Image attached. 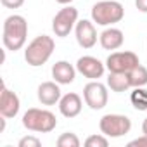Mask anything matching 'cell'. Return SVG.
I'll return each instance as SVG.
<instances>
[{
  "instance_id": "obj_7",
  "label": "cell",
  "mask_w": 147,
  "mask_h": 147,
  "mask_svg": "<svg viewBox=\"0 0 147 147\" xmlns=\"http://www.w3.org/2000/svg\"><path fill=\"white\" fill-rule=\"evenodd\" d=\"M83 99L90 109L100 111L107 106V87L102 85L99 80H90V83H87L83 88Z\"/></svg>"
},
{
  "instance_id": "obj_14",
  "label": "cell",
  "mask_w": 147,
  "mask_h": 147,
  "mask_svg": "<svg viewBox=\"0 0 147 147\" xmlns=\"http://www.w3.org/2000/svg\"><path fill=\"white\" fill-rule=\"evenodd\" d=\"M36 95H38V100H40L43 106L59 104V100H61V97H62L57 82H43V83H40Z\"/></svg>"
},
{
  "instance_id": "obj_23",
  "label": "cell",
  "mask_w": 147,
  "mask_h": 147,
  "mask_svg": "<svg viewBox=\"0 0 147 147\" xmlns=\"http://www.w3.org/2000/svg\"><path fill=\"white\" fill-rule=\"evenodd\" d=\"M128 145L130 147H147V135H142V137H138L135 140H130Z\"/></svg>"
},
{
  "instance_id": "obj_22",
  "label": "cell",
  "mask_w": 147,
  "mask_h": 147,
  "mask_svg": "<svg viewBox=\"0 0 147 147\" xmlns=\"http://www.w3.org/2000/svg\"><path fill=\"white\" fill-rule=\"evenodd\" d=\"M0 2H2V5L5 9H19L24 5L26 0H0Z\"/></svg>"
},
{
  "instance_id": "obj_10",
  "label": "cell",
  "mask_w": 147,
  "mask_h": 147,
  "mask_svg": "<svg viewBox=\"0 0 147 147\" xmlns=\"http://www.w3.org/2000/svg\"><path fill=\"white\" fill-rule=\"evenodd\" d=\"M75 36L82 49H92L97 43V30L92 21L82 19L75 26Z\"/></svg>"
},
{
  "instance_id": "obj_12",
  "label": "cell",
  "mask_w": 147,
  "mask_h": 147,
  "mask_svg": "<svg viewBox=\"0 0 147 147\" xmlns=\"http://www.w3.org/2000/svg\"><path fill=\"white\" fill-rule=\"evenodd\" d=\"M82 107H83V100L75 92H69V94L62 95L59 100V111L64 118H76L82 113Z\"/></svg>"
},
{
  "instance_id": "obj_20",
  "label": "cell",
  "mask_w": 147,
  "mask_h": 147,
  "mask_svg": "<svg viewBox=\"0 0 147 147\" xmlns=\"http://www.w3.org/2000/svg\"><path fill=\"white\" fill-rule=\"evenodd\" d=\"M109 137H106L104 133H95V135H90V137H87V140H85V145L87 147H107L109 145V140H107Z\"/></svg>"
},
{
  "instance_id": "obj_1",
  "label": "cell",
  "mask_w": 147,
  "mask_h": 147,
  "mask_svg": "<svg viewBox=\"0 0 147 147\" xmlns=\"http://www.w3.org/2000/svg\"><path fill=\"white\" fill-rule=\"evenodd\" d=\"M28 36V23L23 16L12 14L4 21V33H2V42L7 50L18 52L24 47Z\"/></svg>"
},
{
  "instance_id": "obj_26",
  "label": "cell",
  "mask_w": 147,
  "mask_h": 147,
  "mask_svg": "<svg viewBox=\"0 0 147 147\" xmlns=\"http://www.w3.org/2000/svg\"><path fill=\"white\" fill-rule=\"evenodd\" d=\"M55 2H57V4H61V5H69L73 0H55Z\"/></svg>"
},
{
  "instance_id": "obj_4",
  "label": "cell",
  "mask_w": 147,
  "mask_h": 147,
  "mask_svg": "<svg viewBox=\"0 0 147 147\" xmlns=\"http://www.w3.org/2000/svg\"><path fill=\"white\" fill-rule=\"evenodd\" d=\"M125 18V7L116 0H100L92 7V21L99 26H113Z\"/></svg>"
},
{
  "instance_id": "obj_3",
  "label": "cell",
  "mask_w": 147,
  "mask_h": 147,
  "mask_svg": "<svg viewBox=\"0 0 147 147\" xmlns=\"http://www.w3.org/2000/svg\"><path fill=\"white\" fill-rule=\"evenodd\" d=\"M23 126L30 131L36 133H50L57 126V118L54 113L47 109L31 107L23 114Z\"/></svg>"
},
{
  "instance_id": "obj_9",
  "label": "cell",
  "mask_w": 147,
  "mask_h": 147,
  "mask_svg": "<svg viewBox=\"0 0 147 147\" xmlns=\"http://www.w3.org/2000/svg\"><path fill=\"white\" fill-rule=\"evenodd\" d=\"M76 69L88 80H99L102 78L104 71H106V64H102L94 55H83L76 61Z\"/></svg>"
},
{
  "instance_id": "obj_2",
  "label": "cell",
  "mask_w": 147,
  "mask_h": 147,
  "mask_svg": "<svg viewBox=\"0 0 147 147\" xmlns=\"http://www.w3.org/2000/svg\"><path fill=\"white\" fill-rule=\"evenodd\" d=\"M54 49H55V42L52 36L38 35L36 38H33L28 43V47L24 50V61L33 67L43 66L54 54Z\"/></svg>"
},
{
  "instance_id": "obj_16",
  "label": "cell",
  "mask_w": 147,
  "mask_h": 147,
  "mask_svg": "<svg viewBox=\"0 0 147 147\" xmlns=\"http://www.w3.org/2000/svg\"><path fill=\"white\" fill-rule=\"evenodd\" d=\"M107 87L113 92H118V94L126 92L128 88H131L126 73H109V76H107Z\"/></svg>"
},
{
  "instance_id": "obj_8",
  "label": "cell",
  "mask_w": 147,
  "mask_h": 147,
  "mask_svg": "<svg viewBox=\"0 0 147 147\" xmlns=\"http://www.w3.org/2000/svg\"><path fill=\"white\" fill-rule=\"evenodd\" d=\"M137 64H140L138 55L135 52L130 50H123V52H113L107 59H106V67L109 73H128L130 69H133Z\"/></svg>"
},
{
  "instance_id": "obj_5",
  "label": "cell",
  "mask_w": 147,
  "mask_h": 147,
  "mask_svg": "<svg viewBox=\"0 0 147 147\" xmlns=\"http://www.w3.org/2000/svg\"><path fill=\"white\" fill-rule=\"evenodd\" d=\"M100 133H104L109 138H119L130 133L131 130V119L125 114H106L99 121Z\"/></svg>"
},
{
  "instance_id": "obj_17",
  "label": "cell",
  "mask_w": 147,
  "mask_h": 147,
  "mask_svg": "<svg viewBox=\"0 0 147 147\" xmlns=\"http://www.w3.org/2000/svg\"><path fill=\"white\" fill-rule=\"evenodd\" d=\"M128 80H130V85L135 88V87H145L147 85V67H144L142 64H137L133 69H130L128 73Z\"/></svg>"
},
{
  "instance_id": "obj_6",
  "label": "cell",
  "mask_w": 147,
  "mask_h": 147,
  "mask_svg": "<svg viewBox=\"0 0 147 147\" xmlns=\"http://www.w3.org/2000/svg\"><path fill=\"white\" fill-rule=\"evenodd\" d=\"M78 23V9L71 7V5H66L62 7L55 16H54V21H52V30L55 33V36L59 38H66L71 30L76 26Z\"/></svg>"
},
{
  "instance_id": "obj_21",
  "label": "cell",
  "mask_w": 147,
  "mask_h": 147,
  "mask_svg": "<svg viewBox=\"0 0 147 147\" xmlns=\"http://www.w3.org/2000/svg\"><path fill=\"white\" fill-rule=\"evenodd\" d=\"M18 145H19V147H40L42 142H40V138H36V137H33V135H26V137H23V138L19 140Z\"/></svg>"
},
{
  "instance_id": "obj_15",
  "label": "cell",
  "mask_w": 147,
  "mask_h": 147,
  "mask_svg": "<svg viewBox=\"0 0 147 147\" xmlns=\"http://www.w3.org/2000/svg\"><path fill=\"white\" fill-rule=\"evenodd\" d=\"M99 42H100L102 49H106V50H116V49H119V47L123 45L125 35H123L121 30L111 26V28H106V30L99 35Z\"/></svg>"
},
{
  "instance_id": "obj_13",
  "label": "cell",
  "mask_w": 147,
  "mask_h": 147,
  "mask_svg": "<svg viewBox=\"0 0 147 147\" xmlns=\"http://www.w3.org/2000/svg\"><path fill=\"white\" fill-rule=\"evenodd\" d=\"M76 71L78 69L73 66V64H69L67 61H57L52 66V78L59 85H69V83L75 82Z\"/></svg>"
},
{
  "instance_id": "obj_25",
  "label": "cell",
  "mask_w": 147,
  "mask_h": 147,
  "mask_svg": "<svg viewBox=\"0 0 147 147\" xmlns=\"http://www.w3.org/2000/svg\"><path fill=\"white\" fill-rule=\"evenodd\" d=\"M142 133L144 135H147V118L144 119V123H142Z\"/></svg>"
},
{
  "instance_id": "obj_18",
  "label": "cell",
  "mask_w": 147,
  "mask_h": 147,
  "mask_svg": "<svg viewBox=\"0 0 147 147\" xmlns=\"http://www.w3.org/2000/svg\"><path fill=\"white\" fill-rule=\"evenodd\" d=\"M130 102L137 111H147V90L142 87H135L130 94Z\"/></svg>"
},
{
  "instance_id": "obj_11",
  "label": "cell",
  "mask_w": 147,
  "mask_h": 147,
  "mask_svg": "<svg viewBox=\"0 0 147 147\" xmlns=\"http://www.w3.org/2000/svg\"><path fill=\"white\" fill-rule=\"evenodd\" d=\"M21 107V100L16 92L7 88L5 85L2 87V94H0V114L4 118H16Z\"/></svg>"
},
{
  "instance_id": "obj_24",
  "label": "cell",
  "mask_w": 147,
  "mask_h": 147,
  "mask_svg": "<svg viewBox=\"0 0 147 147\" xmlns=\"http://www.w3.org/2000/svg\"><path fill=\"white\" fill-rule=\"evenodd\" d=\"M135 5H137V9L140 12L147 14V0H135Z\"/></svg>"
},
{
  "instance_id": "obj_19",
  "label": "cell",
  "mask_w": 147,
  "mask_h": 147,
  "mask_svg": "<svg viewBox=\"0 0 147 147\" xmlns=\"http://www.w3.org/2000/svg\"><path fill=\"white\" fill-rule=\"evenodd\" d=\"M80 138L76 137V133H73V131H66L62 135H59L57 138V145L59 147H80Z\"/></svg>"
}]
</instances>
